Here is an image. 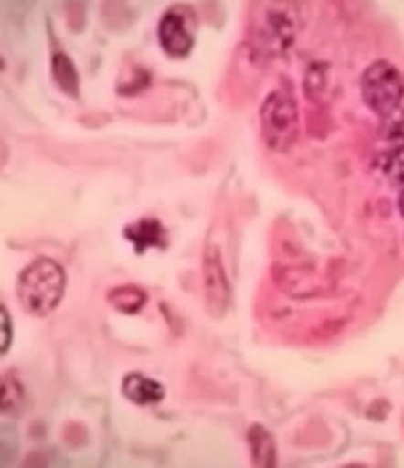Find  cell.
<instances>
[{
	"label": "cell",
	"mask_w": 404,
	"mask_h": 468,
	"mask_svg": "<svg viewBox=\"0 0 404 468\" xmlns=\"http://www.w3.org/2000/svg\"><path fill=\"white\" fill-rule=\"evenodd\" d=\"M67 292V271L51 258H37L17 277V301L26 314L45 317L56 311Z\"/></svg>",
	"instance_id": "obj_1"
},
{
	"label": "cell",
	"mask_w": 404,
	"mask_h": 468,
	"mask_svg": "<svg viewBox=\"0 0 404 468\" xmlns=\"http://www.w3.org/2000/svg\"><path fill=\"white\" fill-rule=\"evenodd\" d=\"M264 143L272 152H290L301 133V115L294 96L285 90H275L266 96L260 109Z\"/></svg>",
	"instance_id": "obj_2"
},
{
	"label": "cell",
	"mask_w": 404,
	"mask_h": 468,
	"mask_svg": "<svg viewBox=\"0 0 404 468\" xmlns=\"http://www.w3.org/2000/svg\"><path fill=\"white\" fill-rule=\"evenodd\" d=\"M362 99L370 112L389 117L402 105L404 75L392 62L377 60L362 75Z\"/></svg>",
	"instance_id": "obj_3"
},
{
	"label": "cell",
	"mask_w": 404,
	"mask_h": 468,
	"mask_svg": "<svg viewBox=\"0 0 404 468\" xmlns=\"http://www.w3.org/2000/svg\"><path fill=\"white\" fill-rule=\"evenodd\" d=\"M202 285H205L207 311L213 320H221L230 307V282H228L224 262H221L219 247L208 243L202 256Z\"/></svg>",
	"instance_id": "obj_4"
},
{
	"label": "cell",
	"mask_w": 404,
	"mask_h": 468,
	"mask_svg": "<svg viewBox=\"0 0 404 468\" xmlns=\"http://www.w3.org/2000/svg\"><path fill=\"white\" fill-rule=\"evenodd\" d=\"M158 41L165 54L171 58L190 56L194 48V30L187 26L184 13L171 9L162 16L158 24Z\"/></svg>",
	"instance_id": "obj_5"
},
{
	"label": "cell",
	"mask_w": 404,
	"mask_h": 468,
	"mask_svg": "<svg viewBox=\"0 0 404 468\" xmlns=\"http://www.w3.org/2000/svg\"><path fill=\"white\" fill-rule=\"evenodd\" d=\"M122 392L130 402H134V405H141V407L158 405V402L165 400L166 396V389L160 381H155L152 377H145L141 373H130L123 377Z\"/></svg>",
	"instance_id": "obj_6"
},
{
	"label": "cell",
	"mask_w": 404,
	"mask_h": 468,
	"mask_svg": "<svg viewBox=\"0 0 404 468\" xmlns=\"http://www.w3.org/2000/svg\"><path fill=\"white\" fill-rule=\"evenodd\" d=\"M123 237L134 245L136 253H145L149 247H166V229L155 218H143L139 222L128 224Z\"/></svg>",
	"instance_id": "obj_7"
},
{
	"label": "cell",
	"mask_w": 404,
	"mask_h": 468,
	"mask_svg": "<svg viewBox=\"0 0 404 468\" xmlns=\"http://www.w3.org/2000/svg\"><path fill=\"white\" fill-rule=\"evenodd\" d=\"M247 445H250L251 464L260 468H272L277 466V445L275 437L264 426L253 424L247 431Z\"/></svg>",
	"instance_id": "obj_8"
},
{
	"label": "cell",
	"mask_w": 404,
	"mask_h": 468,
	"mask_svg": "<svg viewBox=\"0 0 404 468\" xmlns=\"http://www.w3.org/2000/svg\"><path fill=\"white\" fill-rule=\"evenodd\" d=\"M51 77H54L60 92L70 96V99L80 96V73H77L75 62L70 60V56L62 54V51H56L51 56Z\"/></svg>",
	"instance_id": "obj_9"
},
{
	"label": "cell",
	"mask_w": 404,
	"mask_h": 468,
	"mask_svg": "<svg viewBox=\"0 0 404 468\" xmlns=\"http://www.w3.org/2000/svg\"><path fill=\"white\" fill-rule=\"evenodd\" d=\"M107 301L113 309L122 311V314L126 315H133V314H139V311L145 307L147 303V294L145 290H141L139 285H117L107 294Z\"/></svg>",
	"instance_id": "obj_10"
},
{
	"label": "cell",
	"mask_w": 404,
	"mask_h": 468,
	"mask_svg": "<svg viewBox=\"0 0 404 468\" xmlns=\"http://www.w3.org/2000/svg\"><path fill=\"white\" fill-rule=\"evenodd\" d=\"M24 407V388L16 375H6L3 379V413L17 415Z\"/></svg>",
	"instance_id": "obj_11"
},
{
	"label": "cell",
	"mask_w": 404,
	"mask_h": 468,
	"mask_svg": "<svg viewBox=\"0 0 404 468\" xmlns=\"http://www.w3.org/2000/svg\"><path fill=\"white\" fill-rule=\"evenodd\" d=\"M0 326H3V341H0V354H6L11 347V341H13V326H11V317H9V311H6L5 304H0Z\"/></svg>",
	"instance_id": "obj_12"
},
{
	"label": "cell",
	"mask_w": 404,
	"mask_h": 468,
	"mask_svg": "<svg viewBox=\"0 0 404 468\" xmlns=\"http://www.w3.org/2000/svg\"><path fill=\"white\" fill-rule=\"evenodd\" d=\"M400 211H402V216H404V192H402V197H400Z\"/></svg>",
	"instance_id": "obj_13"
}]
</instances>
